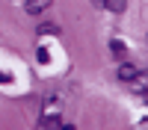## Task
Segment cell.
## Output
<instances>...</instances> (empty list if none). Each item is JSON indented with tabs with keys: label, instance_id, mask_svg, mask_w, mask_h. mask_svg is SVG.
<instances>
[{
	"label": "cell",
	"instance_id": "obj_4",
	"mask_svg": "<svg viewBox=\"0 0 148 130\" xmlns=\"http://www.w3.org/2000/svg\"><path fill=\"white\" fill-rule=\"evenodd\" d=\"M110 47H113V53H116V56H125V50H127V47H125V44H121L119 39H116L113 44H110Z\"/></svg>",
	"mask_w": 148,
	"mask_h": 130
},
{
	"label": "cell",
	"instance_id": "obj_2",
	"mask_svg": "<svg viewBox=\"0 0 148 130\" xmlns=\"http://www.w3.org/2000/svg\"><path fill=\"white\" fill-rule=\"evenodd\" d=\"M47 6H51V0H27V12L30 15H39V12H45Z\"/></svg>",
	"mask_w": 148,
	"mask_h": 130
},
{
	"label": "cell",
	"instance_id": "obj_5",
	"mask_svg": "<svg viewBox=\"0 0 148 130\" xmlns=\"http://www.w3.org/2000/svg\"><path fill=\"white\" fill-rule=\"evenodd\" d=\"M39 33H53V35H56L59 30H56V27H51V24H45V27H39Z\"/></svg>",
	"mask_w": 148,
	"mask_h": 130
},
{
	"label": "cell",
	"instance_id": "obj_6",
	"mask_svg": "<svg viewBox=\"0 0 148 130\" xmlns=\"http://www.w3.org/2000/svg\"><path fill=\"white\" fill-rule=\"evenodd\" d=\"M56 130H74V127H71V124H62V121H59V127H56Z\"/></svg>",
	"mask_w": 148,
	"mask_h": 130
},
{
	"label": "cell",
	"instance_id": "obj_3",
	"mask_svg": "<svg viewBox=\"0 0 148 130\" xmlns=\"http://www.w3.org/2000/svg\"><path fill=\"white\" fill-rule=\"evenodd\" d=\"M104 9H113V12H121V9H125V0H104Z\"/></svg>",
	"mask_w": 148,
	"mask_h": 130
},
{
	"label": "cell",
	"instance_id": "obj_1",
	"mask_svg": "<svg viewBox=\"0 0 148 130\" xmlns=\"http://www.w3.org/2000/svg\"><path fill=\"white\" fill-rule=\"evenodd\" d=\"M139 74H142V71H139L136 65H130V62H121V65H119V80H125V83H133Z\"/></svg>",
	"mask_w": 148,
	"mask_h": 130
},
{
	"label": "cell",
	"instance_id": "obj_7",
	"mask_svg": "<svg viewBox=\"0 0 148 130\" xmlns=\"http://www.w3.org/2000/svg\"><path fill=\"white\" fill-rule=\"evenodd\" d=\"M92 3H95V6H98V9H101V6H104V0H92Z\"/></svg>",
	"mask_w": 148,
	"mask_h": 130
}]
</instances>
